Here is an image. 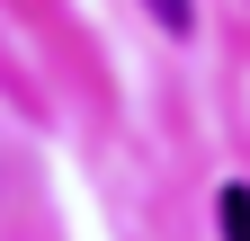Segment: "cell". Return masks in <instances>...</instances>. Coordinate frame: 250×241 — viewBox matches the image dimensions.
Masks as SVG:
<instances>
[{
    "label": "cell",
    "instance_id": "obj_2",
    "mask_svg": "<svg viewBox=\"0 0 250 241\" xmlns=\"http://www.w3.org/2000/svg\"><path fill=\"white\" fill-rule=\"evenodd\" d=\"M143 9H152V18H161V27H170V36H188V27H197V0H143Z\"/></svg>",
    "mask_w": 250,
    "mask_h": 241
},
{
    "label": "cell",
    "instance_id": "obj_1",
    "mask_svg": "<svg viewBox=\"0 0 250 241\" xmlns=\"http://www.w3.org/2000/svg\"><path fill=\"white\" fill-rule=\"evenodd\" d=\"M214 223H224V241H250V188H241V179L214 188Z\"/></svg>",
    "mask_w": 250,
    "mask_h": 241
}]
</instances>
